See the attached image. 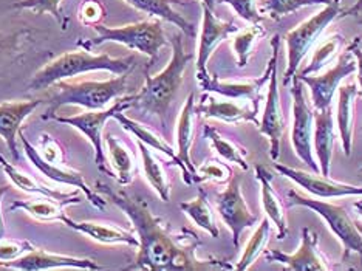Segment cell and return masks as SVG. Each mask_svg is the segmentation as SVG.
<instances>
[{
  "label": "cell",
  "instance_id": "obj_1",
  "mask_svg": "<svg viewBox=\"0 0 362 271\" xmlns=\"http://www.w3.org/2000/svg\"><path fill=\"white\" fill-rule=\"evenodd\" d=\"M107 199L129 217L139 241L138 254L127 270L149 271H202V270H233L231 264L221 259H199L197 248L202 245L194 231L181 228L178 233L164 219L155 216L147 203L124 191H113L98 182Z\"/></svg>",
  "mask_w": 362,
  "mask_h": 271
},
{
  "label": "cell",
  "instance_id": "obj_2",
  "mask_svg": "<svg viewBox=\"0 0 362 271\" xmlns=\"http://www.w3.org/2000/svg\"><path fill=\"white\" fill-rule=\"evenodd\" d=\"M170 44L172 57L168 67L153 76L149 75V69H146L144 86L138 93L134 95V108L158 117L164 127H166V118L170 104L175 100L178 90L181 84H183L185 71L187 65L194 59V54L185 50L183 35L174 33Z\"/></svg>",
  "mask_w": 362,
  "mask_h": 271
},
{
  "label": "cell",
  "instance_id": "obj_3",
  "mask_svg": "<svg viewBox=\"0 0 362 271\" xmlns=\"http://www.w3.org/2000/svg\"><path fill=\"white\" fill-rule=\"evenodd\" d=\"M136 65L135 56L112 57L110 54H92L90 50L67 52L54 57L53 61L45 64L42 69L33 75L28 88L45 90L50 88L59 81L86 75L92 71H110L112 75H122L134 70Z\"/></svg>",
  "mask_w": 362,
  "mask_h": 271
},
{
  "label": "cell",
  "instance_id": "obj_4",
  "mask_svg": "<svg viewBox=\"0 0 362 271\" xmlns=\"http://www.w3.org/2000/svg\"><path fill=\"white\" fill-rule=\"evenodd\" d=\"M130 71L117 75L107 81H59L54 84V92L47 98V112L42 115L56 113L64 105H79L87 110H104L110 103L124 96L127 92Z\"/></svg>",
  "mask_w": 362,
  "mask_h": 271
},
{
  "label": "cell",
  "instance_id": "obj_5",
  "mask_svg": "<svg viewBox=\"0 0 362 271\" xmlns=\"http://www.w3.org/2000/svg\"><path fill=\"white\" fill-rule=\"evenodd\" d=\"M93 28L96 30V38L78 40L79 47L90 50V48L107 42L126 45L130 50H136L149 57L147 69L152 67L161 48L168 45L161 19L141 21L122 27H104L101 23H98Z\"/></svg>",
  "mask_w": 362,
  "mask_h": 271
},
{
  "label": "cell",
  "instance_id": "obj_6",
  "mask_svg": "<svg viewBox=\"0 0 362 271\" xmlns=\"http://www.w3.org/2000/svg\"><path fill=\"white\" fill-rule=\"evenodd\" d=\"M286 204L288 208L293 207H303L310 208L316 212V214L322 219L327 226L332 229L333 234L342 242L344 254L342 262H347L351 254H358L362 259V234L356 226V221H353L339 204H333L324 200H313L308 197L302 195L296 190H291L286 195Z\"/></svg>",
  "mask_w": 362,
  "mask_h": 271
},
{
  "label": "cell",
  "instance_id": "obj_7",
  "mask_svg": "<svg viewBox=\"0 0 362 271\" xmlns=\"http://www.w3.org/2000/svg\"><path fill=\"white\" fill-rule=\"evenodd\" d=\"M341 14V0H332L325 5L322 11L313 16V18L302 22L293 31L285 36L286 40V53H288V65L284 73V86L288 87L293 76L298 73L299 65L305 59V56L315 45L322 33L330 27V23L337 19Z\"/></svg>",
  "mask_w": 362,
  "mask_h": 271
},
{
  "label": "cell",
  "instance_id": "obj_8",
  "mask_svg": "<svg viewBox=\"0 0 362 271\" xmlns=\"http://www.w3.org/2000/svg\"><path fill=\"white\" fill-rule=\"evenodd\" d=\"M134 108V95H124L118 98L117 101L112 103L110 108L104 110H87L81 115H75V117H61L57 113L50 115H42V120H53L56 122H61V125H69L78 129L81 134H84L90 144L93 146L95 151V163L98 169L104 174L113 177V172L107 168L105 161V154L103 147V130L105 122L110 118H113L118 112H126Z\"/></svg>",
  "mask_w": 362,
  "mask_h": 271
},
{
  "label": "cell",
  "instance_id": "obj_9",
  "mask_svg": "<svg viewBox=\"0 0 362 271\" xmlns=\"http://www.w3.org/2000/svg\"><path fill=\"white\" fill-rule=\"evenodd\" d=\"M291 98H293V129L291 143L296 155L307 166L319 174V164L313 158V132H315V109L308 104L303 90V82L298 73L291 79Z\"/></svg>",
  "mask_w": 362,
  "mask_h": 271
},
{
  "label": "cell",
  "instance_id": "obj_10",
  "mask_svg": "<svg viewBox=\"0 0 362 271\" xmlns=\"http://www.w3.org/2000/svg\"><path fill=\"white\" fill-rule=\"evenodd\" d=\"M217 212L223 224L233 234V242L237 248L240 243V237L245 229L252 228L257 224L259 216L248 208L242 194V180L238 175H233L228 182L226 190L217 194Z\"/></svg>",
  "mask_w": 362,
  "mask_h": 271
},
{
  "label": "cell",
  "instance_id": "obj_11",
  "mask_svg": "<svg viewBox=\"0 0 362 271\" xmlns=\"http://www.w3.org/2000/svg\"><path fill=\"white\" fill-rule=\"evenodd\" d=\"M19 137L22 139L23 152H25V155L28 157L31 166L36 171H39L40 174L45 175L47 178L53 180V182H56V183L78 188L79 191L86 194V199L98 209L103 211L107 207V200H104L100 194L95 192L92 188L87 185L86 178L81 174V172L69 168L67 163H52V161L44 160L42 155L39 154L37 147H35L28 142V138L23 135L22 130L19 132Z\"/></svg>",
  "mask_w": 362,
  "mask_h": 271
},
{
  "label": "cell",
  "instance_id": "obj_12",
  "mask_svg": "<svg viewBox=\"0 0 362 271\" xmlns=\"http://www.w3.org/2000/svg\"><path fill=\"white\" fill-rule=\"evenodd\" d=\"M279 47H281V36H274L271 39V48H273V54L268 61V67L265 75H262L256 79L251 81H223L216 75H208L204 78H199V86L204 92H212L221 95L229 100H248L250 103L259 105L260 101V90L265 86V82L269 81L271 70L276 61H279Z\"/></svg>",
  "mask_w": 362,
  "mask_h": 271
},
{
  "label": "cell",
  "instance_id": "obj_13",
  "mask_svg": "<svg viewBox=\"0 0 362 271\" xmlns=\"http://www.w3.org/2000/svg\"><path fill=\"white\" fill-rule=\"evenodd\" d=\"M319 234L313 233L308 226L302 228V242L299 250L288 254L281 250H269L265 254V259L274 264L285 265L291 271H325L332 270L330 262L319 250Z\"/></svg>",
  "mask_w": 362,
  "mask_h": 271
},
{
  "label": "cell",
  "instance_id": "obj_14",
  "mask_svg": "<svg viewBox=\"0 0 362 271\" xmlns=\"http://www.w3.org/2000/svg\"><path fill=\"white\" fill-rule=\"evenodd\" d=\"M355 71H356V61L355 62L351 61V53L347 48V52H344L339 59H337L334 67L325 71L324 75L320 76L298 75V76L300 78L303 84L308 86V88L311 90L313 109L322 110V109L330 108L336 90L339 88L341 82Z\"/></svg>",
  "mask_w": 362,
  "mask_h": 271
},
{
  "label": "cell",
  "instance_id": "obj_15",
  "mask_svg": "<svg viewBox=\"0 0 362 271\" xmlns=\"http://www.w3.org/2000/svg\"><path fill=\"white\" fill-rule=\"evenodd\" d=\"M277 62H274L273 70L269 75V86L265 101V109L259 125V130L262 135H265L269 142V155L271 160L277 161L281 157V142L285 132V115L281 104V93H279V82H277Z\"/></svg>",
  "mask_w": 362,
  "mask_h": 271
},
{
  "label": "cell",
  "instance_id": "obj_16",
  "mask_svg": "<svg viewBox=\"0 0 362 271\" xmlns=\"http://www.w3.org/2000/svg\"><path fill=\"white\" fill-rule=\"evenodd\" d=\"M0 267L23 270V271H44V270H54V268L103 270V267L93 259L64 256V254L47 253L45 250H40V248L31 250L18 259L0 262Z\"/></svg>",
  "mask_w": 362,
  "mask_h": 271
},
{
  "label": "cell",
  "instance_id": "obj_17",
  "mask_svg": "<svg viewBox=\"0 0 362 271\" xmlns=\"http://www.w3.org/2000/svg\"><path fill=\"white\" fill-rule=\"evenodd\" d=\"M238 31L234 22H225L216 18L212 10L203 5V21H202V33L199 53H197V79L209 75L208 62L214 50L223 42L229 35Z\"/></svg>",
  "mask_w": 362,
  "mask_h": 271
},
{
  "label": "cell",
  "instance_id": "obj_18",
  "mask_svg": "<svg viewBox=\"0 0 362 271\" xmlns=\"http://www.w3.org/2000/svg\"><path fill=\"white\" fill-rule=\"evenodd\" d=\"M274 169L279 174L293 180L303 190L310 194L319 197V199H333V197H349V195H362V186H353L345 183L333 182L328 177H319L316 172H305L300 169L288 168L284 164L274 163Z\"/></svg>",
  "mask_w": 362,
  "mask_h": 271
},
{
  "label": "cell",
  "instance_id": "obj_19",
  "mask_svg": "<svg viewBox=\"0 0 362 271\" xmlns=\"http://www.w3.org/2000/svg\"><path fill=\"white\" fill-rule=\"evenodd\" d=\"M44 103L45 101L42 100H30L0 104V137L6 143L8 151L11 152L14 161L21 160L18 151V135L23 121Z\"/></svg>",
  "mask_w": 362,
  "mask_h": 271
},
{
  "label": "cell",
  "instance_id": "obj_20",
  "mask_svg": "<svg viewBox=\"0 0 362 271\" xmlns=\"http://www.w3.org/2000/svg\"><path fill=\"white\" fill-rule=\"evenodd\" d=\"M197 115H203L204 118L218 120L228 122V125H238V122H252L259 126L260 121L257 118L259 108L254 104L242 105L234 101H218L211 95H203L200 104L195 105Z\"/></svg>",
  "mask_w": 362,
  "mask_h": 271
},
{
  "label": "cell",
  "instance_id": "obj_21",
  "mask_svg": "<svg viewBox=\"0 0 362 271\" xmlns=\"http://www.w3.org/2000/svg\"><path fill=\"white\" fill-rule=\"evenodd\" d=\"M61 221L69 228L75 229V231L104 245H129L136 246V248L139 245L136 234L126 231V229H122L117 225L101 224V221H76L70 219L67 214L62 216Z\"/></svg>",
  "mask_w": 362,
  "mask_h": 271
},
{
  "label": "cell",
  "instance_id": "obj_22",
  "mask_svg": "<svg viewBox=\"0 0 362 271\" xmlns=\"http://www.w3.org/2000/svg\"><path fill=\"white\" fill-rule=\"evenodd\" d=\"M313 139H315V151L319 160L320 174L324 177H330L333 149L336 142L332 105L322 110H315V132H313Z\"/></svg>",
  "mask_w": 362,
  "mask_h": 271
},
{
  "label": "cell",
  "instance_id": "obj_23",
  "mask_svg": "<svg viewBox=\"0 0 362 271\" xmlns=\"http://www.w3.org/2000/svg\"><path fill=\"white\" fill-rule=\"evenodd\" d=\"M256 178L260 183L262 190V208L265 211L267 217L273 221L277 228V239L284 241L288 234V224H286V216H285V207L273 185H271V180L273 175L269 174L267 168H263L262 164L256 166Z\"/></svg>",
  "mask_w": 362,
  "mask_h": 271
},
{
  "label": "cell",
  "instance_id": "obj_24",
  "mask_svg": "<svg viewBox=\"0 0 362 271\" xmlns=\"http://www.w3.org/2000/svg\"><path fill=\"white\" fill-rule=\"evenodd\" d=\"M0 166H2V169L5 171V174L8 175V178L11 180V183L16 188H19V190L23 191V192L42 195V197H50V199L61 200V202L71 200V202H75L76 204H79L82 202L78 191L64 192V191H57V190H54V188H50V186H47L44 183H40V182H37L35 177L28 175L27 172H23V171L16 168L14 164L8 163L4 158V155H0Z\"/></svg>",
  "mask_w": 362,
  "mask_h": 271
},
{
  "label": "cell",
  "instance_id": "obj_25",
  "mask_svg": "<svg viewBox=\"0 0 362 271\" xmlns=\"http://www.w3.org/2000/svg\"><path fill=\"white\" fill-rule=\"evenodd\" d=\"M195 95L191 93L186 98V103L181 109L178 125H177V144H178V160L183 163V166L191 172L192 180L195 177L197 168L191 158V147L194 144L195 137Z\"/></svg>",
  "mask_w": 362,
  "mask_h": 271
},
{
  "label": "cell",
  "instance_id": "obj_26",
  "mask_svg": "<svg viewBox=\"0 0 362 271\" xmlns=\"http://www.w3.org/2000/svg\"><path fill=\"white\" fill-rule=\"evenodd\" d=\"M359 95L356 82H347L339 86V101H337V127L342 142L344 154L350 157L353 151V122H355V104Z\"/></svg>",
  "mask_w": 362,
  "mask_h": 271
},
{
  "label": "cell",
  "instance_id": "obj_27",
  "mask_svg": "<svg viewBox=\"0 0 362 271\" xmlns=\"http://www.w3.org/2000/svg\"><path fill=\"white\" fill-rule=\"evenodd\" d=\"M113 118L117 120V121L119 122V125L127 130V132H130L132 135H135V138L139 139V142H143L144 144H147L149 147H153V149H156V151L166 154L168 157H169L172 161H174V164H177V166L181 169V172H183V180H185L186 185H192V183H194L191 172H189V171L183 166V163H181V161L178 160V155L175 154V151L172 149V147H170L166 142H164V139H163L161 137L156 135V134L153 132V130L147 129V127H144L143 125H139V122H136V121H134L132 118L126 117L124 112H118L117 115H115Z\"/></svg>",
  "mask_w": 362,
  "mask_h": 271
},
{
  "label": "cell",
  "instance_id": "obj_28",
  "mask_svg": "<svg viewBox=\"0 0 362 271\" xmlns=\"http://www.w3.org/2000/svg\"><path fill=\"white\" fill-rule=\"evenodd\" d=\"M135 10L152 16V18L166 21L169 23H174L181 31L189 38H195L197 31L194 23L185 19L183 16L174 10L175 4H183L181 0H124Z\"/></svg>",
  "mask_w": 362,
  "mask_h": 271
},
{
  "label": "cell",
  "instance_id": "obj_29",
  "mask_svg": "<svg viewBox=\"0 0 362 271\" xmlns=\"http://www.w3.org/2000/svg\"><path fill=\"white\" fill-rule=\"evenodd\" d=\"M105 144L113 166V178L121 186L130 185L136 172L134 151H130V147L124 142H121L118 137L110 134L105 135Z\"/></svg>",
  "mask_w": 362,
  "mask_h": 271
},
{
  "label": "cell",
  "instance_id": "obj_30",
  "mask_svg": "<svg viewBox=\"0 0 362 271\" xmlns=\"http://www.w3.org/2000/svg\"><path fill=\"white\" fill-rule=\"evenodd\" d=\"M70 204L76 203L71 200L61 202L50 199V197H44V200H16L13 204H10V211L22 209L39 221H61L62 216L65 214L64 208L70 207Z\"/></svg>",
  "mask_w": 362,
  "mask_h": 271
},
{
  "label": "cell",
  "instance_id": "obj_31",
  "mask_svg": "<svg viewBox=\"0 0 362 271\" xmlns=\"http://www.w3.org/2000/svg\"><path fill=\"white\" fill-rule=\"evenodd\" d=\"M139 154H141V160H143V168H144V174L147 182L151 183V186L155 190V192L160 195V199L163 202H169L170 200V182L169 177L166 174V169L158 161V158L151 152L149 146L144 144L143 142L136 139Z\"/></svg>",
  "mask_w": 362,
  "mask_h": 271
},
{
  "label": "cell",
  "instance_id": "obj_32",
  "mask_svg": "<svg viewBox=\"0 0 362 271\" xmlns=\"http://www.w3.org/2000/svg\"><path fill=\"white\" fill-rule=\"evenodd\" d=\"M180 208L187 217H191L197 226L204 229L214 239H217L220 236V229L217 226L216 217H214V211L208 202V195L202 188L199 190V195L194 200L180 203Z\"/></svg>",
  "mask_w": 362,
  "mask_h": 271
},
{
  "label": "cell",
  "instance_id": "obj_33",
  "mask_svg": "<svg viewBox=\"0 0 362 271\" xmlns=\"http://www.w3.org/2000/svg\"><path fill=\"white\" fill-rule=\"evenodd\" d=\"M203 135L211 143L212 149L216 151L221 158L229 161V163L237 164V166L243 171L250 169V164L245 158L246 154H248L246 147L238 144L237 142H233V139L225 138L216 127H212V126H204Z\"/></svg>",
  "mask_w": 362,
  "mask_h": 271
},
{
  "label": "cell",
  "instance_id": "obj_34",
  "mask_svg": "<svg viewBox=\"0 0 362 271\" xmlns=\"http://www.w3.org/2000/svg\"><path fill=\"white\" fill-rule=\"evenodd\" d=\"M345 45V39L341 35V33H334L330 38H327L322 44H320L315 54H313L310 64L305 69L300 70L298 75L305 76V75H315V73L320 71L324 67H327L328 64L333 62L337 54L342 52V48Z\"/></svg>",
  "mask_w": 362,
  "mask_h": 271
},
{
  "label": "cell",
  "instance_id": "obj_35",
  "mask_svg": "<svg viewBox=\"0 0 362 271\" xmlns=\"http://www.w3.org/2000/svg\"><path fill=\"white\" fill-rule=\"evenodd\" d=\"M269 237H271V224H269V219L267 217L260 221V225L251 236V239H250L248 245H246L240 260L237 262L235 270H238V271L248 270L254 264V262H256V259L260 256V254L265 251L267 245L269 242Z\"/></svg>",
  "mask_w": 362,
  "mask_h": 271
},
{
  "label": "cell",
  "instance_id": "obj_36",
  "mask_svg": "<svg viewBox=\"0 0 362 271\" xmlns=\"http://www.w3.org/2000/svg\"><path fill=\"white\" fill-rule=\"evenodd\" d=\"M262 36H265V30H263L260 25H251L246 30L237 33V36L233 39V48L237 56L238 67L245 69L246 65H248L252 48L256 45L257 39Z\"/></svg>",
  "mask_w": 362,
  "mask_h": 271
},
{
  "label": "cell",
  "instance_id": "obj_37",
  "mask_svg": "<svg viewBox=\"0 0 362 271\" xmlns=\"http://www.w3.org/2000/svg\"><path fill=\"white\" fill-rule=\"evenodd\" d=\"M330 2L332 0H265L260 6V11L268 14L271 19L279 21L284 16L296 13L303 6L328 5Z\"/></svg>",
  "mask_w": 362,
  "mask_h": 271
},
{
  "label": "cell",
  "instance_id": "obj_38",
  "mask_svg": "<svg viewBox=\"0 0 362 271\" xmlns=\"http://www.w3.org/2000/svg\"><path fill=\"white\" fill-rule=\"evenodd\" d=\"M233 178V169L226 163L218 160H208L197 168L194 183L203 182H216V183H226Z\"/></svg>",
  "mask_w": 362,
  "mask_h": 271
},
{
  "label": "cell",
  "instance_id": "obj_39",
  "mask_svg": "<svg viewBox=\"0 0 362 271\" xmlns=\"http://www.w3.org/2000/svg\"><path fill=\"white\" fill-rule=\"evenodd\" d=\"M61 4L62 0H19V2H16L13 6L18 8V10H31L36 14H45V13L52 14L65 30L67 27H65L64 23Z\"/></svg>",
  "mask_w": 362,
  "mask_h": 271
},
{
  "label": "cell",
  "instance_id": "obj_40",
  "mask_svg": "<svg viewBox=\"0 0 362 271\" xmlns=\"http://www.w3.org/2000/svg\"><path fill=\"white\" fill-rule=\"evenodd\" d=\"M220 2L231 6L238 18H242L251 25H260L263 21V16L257 10L256 0H220Z\"/></svg>",
  "mask_w": 362,
  "mask_h": 271
},
{
  "label": "cell",
  "instance_id": "obj_41",
  "mask_svg": "<svg viewBox=\"0 0 362 271\" xmlns=\"http://www.w3.org/2000/svg\"><path fill=\"white\" fill-rule=\"evenodd\" d=\"M78 18L84 25L95 27L105 18V8L101 0H82L78 10Z\"/></svg>",
  "mask_w": 362,
  "mask_h": 271
},
{
  "label": "cell",
  "instance_id": "obj_42",
  "mask_svg": "<svg viewBox=\"0 0 362 271\" xmlns=\"http://www.w3.org/2000/svg\"><path fill=\"white\" fill-rule=\"evenodd\" d=\"M37 151L42 155V158L52 163H65V155L61 144L56 142V139L48 135L47 132L39 135L37 142Z\"/></svg>",
  "mask_w": 362,
  "mask_h": 271
},
{
  "label": "cell",
  "instance_id": "obj_43",
  "mask_svg": "<svg viewBox=\"0 0 362 271\" xmlns=\"http://www.w3.org/2000/svg\"><path fill=\"white\" fill-rule=\"evenodd\" d=\"M35 248L28 241H0V262L18 259Z\"/></svg>",
  "mask_w": 362,
  "mask_h": 271
},
{
  "label": "cell",
  "instance_id": "obj_44",
  "mask_svg": "<svg viewBox=\"0 0 362 271\" xmlns=\"http://www.w3.org/2000/svg\"><path fill=\"white\" fill-rule=\"evenodd\" d=\"M361 44V38H355L353 42L349 47V52L351 53V56H355L356 59V70H358V82L362 90V50L359 48Z\"/></svg>",
  "mask_w": 362,
  "mask_h": 271
},
{
  "label": "cell",
  "instance_id": "obj_45",
  "mask_svg": "<svg viewBox=\"0 0 362 271\" xmlns=\"http://www.w3.org/2000/svg\"><path fill=\"white\" fill-rule=\"evenodd\" d=\"M358 16H362V0H356V2L349 8V10L341 11V14L337 16V19H342V18H358Z\"/></svg>",
  "mask_w": 362,
  "mask_h": 271
},
{
  "label": "cell",
  "instance_id": "obj_46",
  "mask_svg": "<svg viewBox=\"0 0 362 271\" xmlns=\"http://www.w3.org/2000/svg\"><path fill=\"white\" fill-rule=\"evenodd\" d=\"M8 190H10V186H8V185L0 186V241L5 239V233H6L4 212H2V200H4V195L8 192Z\"/></svg>",
  "mask_w": 362,
  "mask_h": 271
},
{
  "label": "cell",
  "instance_id": "obj_47",
  "mask_svg": "<svg viewBox=\"0 0 362 271\" xmlns=\"http://www.w3.org/2000/svg\"><path fill=\"white\" fill-rule=\"evenodd\" d=\"M10 47V38L0 35V52H5Z\"/></svg>",
  "mask_w": 362,
  "mask_h": 271
},
{
  "label": "cell",
  "instance_id": "obj_48",
  "mask_svg": "<svg viewBox=\"0 0 362 271\" xmlns=\"http://www.w3.org/2000/svg\"><path fill=\"white\" fill-rule=\"evenodd\" d=\"M216 4H217V0H202V5L208 6L212 11H214V8H216Z\"/></svg>",
  "mask_w": 362,
  "mask_h": 271
},
{
  "label": "cell",
  "instance_id": "obj_49",
  "mask_svg": "<svg viewBox=\"0 0 362 271\" xmlns=\"http://www.w3.org/2000/svg\"><path fill=\"white\" fill-rule=\"evenodd\" d=\"M353 208H355L358 211V214L362 217V200H358L353 203Z\"/></svg>",
  "mask_w": 362,
  "mask_h": 271
},
{
  "label": "cell",
  "instance_id": "obj_50",
  "mask_svg": "<svg viewBox=\"0 0 362 271\" xmlns=\"http://www.w3.org/2000/svg\"><path fill=\"white\" fill-rule=\"evenodd\" d=\"M356 226H358V229H359V233L362 234V224H361V221H356Z\"/></svg>",
  "mask_w": 362,
  "mask_h": 271
},
{
  "label": "cell",
  "instance_id": "obj_51",
  "mask_svg": "<svg viewBox=\"0 0 362 271\" xmlns=\"http://www.w3.org/2000/svg\"><path fill=\"white\" fill-rule=\"evenodd\" d=\"M361 172H362V169H361Z\"/></svg>",
  "mask_w": 362,
  "mask_h": 271
},
{
  "label": "cell",
  "instance_id": "obj_52",
  "mask_svg": "<svg viewBox=\"0 0 362 271\" xmlns=\"http://www.w3.org/2000/svg\"><path fill=\"white\" fill-rule=\"evenodd\" d=\"M361 22H362V19H361Z\"/></svg>",
  "mask_w": 362,
  "mask_h": 271
}]
</instances>
